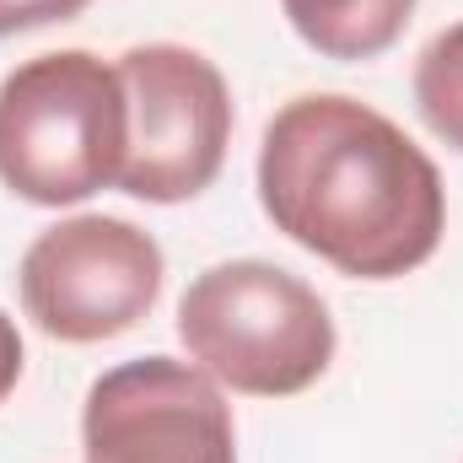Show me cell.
<instances>
[{
	"label": "cell",
	"mask_w": 463,
	"mask_h": 463,
	"mask_svg": "<svg viewBox=\"0 0 463 463\" xmlns=\"http://www.w3.org/2000/svg\"><path fill=\"white\" fill-rule=\"evenodd\" d=\"M87 5L92 0H0V38L33 33V27H49V22H71Z\"/></svg>",
	"instance_id": "9c48e42d"
},
{
	"label": "cell",
	"mask_w": 463,
	"mask_h": 463,
	"mask_svg": "<svg viewBox=\"0 0 463 463\" xmlns=\"http://www.w3.org/2000/svg\"><path fill=\"white\" fill-rule=\"evenodd\" d=\"M124 81L87 49L16 65L0 81V184L27 205H76L118 184Z\"/></svg>",
	"instance_id": "7a4b0ae2"
},
{
	"label": "cell",
	"mask_w": 463,
	"mask_h": 463,
	"mask_svg": "<svg viewBox=\"0 0 463 463\" xmlns=\"http://www.w3.org/2000/svg\"><path fill=\"white\" fill-rule=\"evenodd\" d=\"M178 340L216 383L253 399H286L329 372L335 318L302 275L264 259H232L184 291Z\"/></svg>",
	"instance_id": "3957f363"
},
{
	"label": "cell",
	"mask_w": 463,
	"mask_h": 463,
	"mask_svg": "<svg viewBox=\"0 0 463 463\" xmlns=\"http://www.w3.org/2000/svg\"><path fill=\"white\" fill-rule=\"evenodd\" d=\"M16 377H22V335H16V324L0 313V399L16 388Z\"/></svg>",
	"instance_id": "30bf717a"
},
{
	"label": "cell",
	"mask_w": 463,
	"mask_h": 463,
	"mask_svg": "<svg viewBox=\"0 0 463 463\" xmlns=\"http://www.w3.org/2000/svg\"><path fill=\"white\" fill-rule=\"evenodd\" d=\"M280 5L297 38L324 60H377L404 38L415 16V0H280Z\"/></svg>",
	"instance_id": "52a82bcc"
},
{
	"label": "cell",
	"mask_w": 463,
	"mask_h": 463,
	"mask_svg": "<svg viewBox=\"0 0 463 463\" xmlns=\"http://www.w3.org/2000/svg\"><path fill=\"white\" fill-rule=\"evenodd\" d=\"M81 448L87 463H237L216 377L173 355L124 361L92 383Z\"/></svg>",
	"instance_id": "8992f818"
},
{
	"label": "cell",
	"mask_w": 463,
	"mask_h": 463,
	"mask_svg": "<svg viewBox=\"0 0 463 463\" xmlns=\"http://www.w3.org/2000/svg\"><path fill=\"white\" fill-rule=\"evenodd\" d=\"M259 200L275 232L355 280L420 269L448 227L437 162L377 109L313 92L269 118Z\"/></svg>",
	"instance_id": "6da1fadb"
},
{
	"label": "cell",
	"mask_w": 463,
	"mask_h": 463,
	"mask_svg": "<svg viewBox=\"0 0 463 463\" xmlns=\"http://www.w3.org/2000/svg\"><path fill=\"white\" fill-rule=\"evenodd\" d=\"M415 109L437 140L463 151V22L426 43L415 65Z\"/></svg>",
	"instance_id": "ba28073f"
},
{
	"label": "cell",
	"mask_w": 463,
	"mask_h": 463,
	"mask_svg": "<svg viewBox=\"0 0 463 463\" xmlns=\"http://www.w3.org/2000/svg\"><path fill=\"white\" fill-rule=\"evenodd\" d=\"M124 81V167L118 189L151 205L194 200L216 184L232 140L227 76L184 43H140L118 60Z\"/></svg>",
	"instance_id": "277c9868"
},
{
	"label": "cell",
	"mask_w": 463,
	"mask_h": 463,
	"mask_svg": "<svg viewBox=\"0 0 463 463\" xmlns=\"http://www.w3.org/2000/svg\"><path fill=\"white\" fill-rule=\"evenodd\" d=\"M22 307L65 345H98L135 329L162 291V248L118 216H76L38 232L22 253Z\"/></svg>",
	"instance_id": "5b68a950"
}]
</instances>
